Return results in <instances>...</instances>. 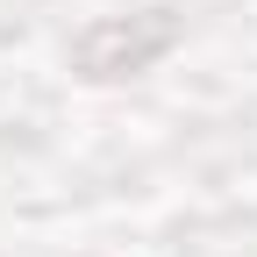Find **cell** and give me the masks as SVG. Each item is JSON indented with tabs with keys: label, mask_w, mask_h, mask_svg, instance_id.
<instances>
[{
	"label": "cell",
	"mask_w": 257,
	"mask_h": 257,
	"mask_svg": "<svg viewBox=\"0 0 257 257\" xmlns=\"http://www.w3.org/2000/svg\"><path fill=\"white\" fill-rule=\"evenodd\" d=\"M172 43H179V15H172V8L107 15V22H93L86 36L72 43V64H79V79H93V86H114V79H136V72H150V64L165 57Z\"/></svg>",
	"instance_id": "6da1fadb"
}]
</instances>
